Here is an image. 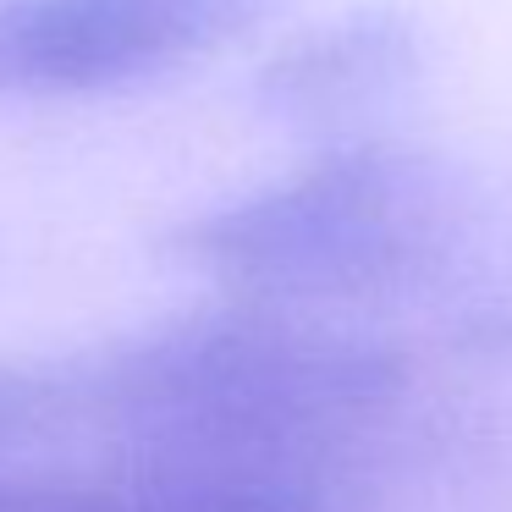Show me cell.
<instances>
[{
  "instance_id": "obj_3",
  "label": "cell",
  "mask_w": 512,
  "mask_h": 512,
  "mask_svg": "<svg viewBox=\"0 0 512 512\" xmlns=\"http://www.w3.org/2000/svg\"><path fill=\"white\" fill-rule=\"evenodd\" d=\"M265 0H0V100L100 94L226 45Z\"/></svg>"
},
{
  "instance_id": "obj_4",
  "label": "cell",
  "mask_w": 512,
  "mask_h": 512,
  "mask_svg": "<svg viewBox=\"0 0 512 512\" xmlns=\"http://www.w3.org/2000/svg\"><path fill=\"white\" fill-rule=\"evenodd\" d=\"M391 56H397L391 39L380 28L358 23V28H342V34L309 39L303 50H287V61L276 67V83L292 100L320 105V100H336L342 89H353V83H369L375 67H386Z\"/></svg>"
},
{
  "instance_id": "obj_2",
  "label": "cell",
  "mask_w": 512,
  "mask_h": 512,
  "mask_svg": "<svg viewBox=\"0 0 512 512\" xmlns=\"http://www.w3.org/2000/svg\"><path fill=\"white\" fill-rule=\"evenodd\" d=\"M435 182L386 149H347L182 232V254L259 303H331L402 287L441 259Z\"/></svg>"
},
{
  "instance_id": "obj_1",
  "label": "cell",
  "mask_w": 512,
  "mask_h": 512,
  "mask_svg": "<svg viewBox=\"0 0 512 512\" xmlns=\"http://www.w3.org/2000/svg\"><path fill=\"white\" fill-rule=\"evenodd\" d=\"M61 441L133 474L314 490L386 424L397 369L270 309L155 331L78 375L34 380Z\"/></svg>"
}]
</instances>
